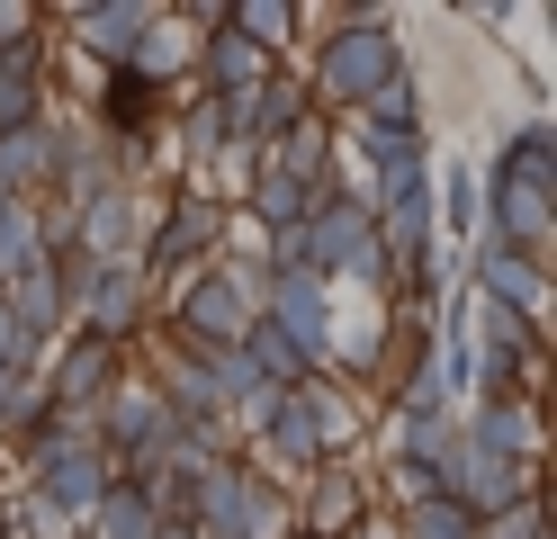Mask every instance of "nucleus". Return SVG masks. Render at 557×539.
Here are the masks:
<instances>
[{"label":"nucleus","instance_id":"obj_1","mask_svg":"<svg viewBox=\"0 0 557 539\" xmlns=\"http://www.w3.org/2000/svg\"><path fill=\"white\" fill-rule=\"evenodd\" d=\"M396 72H413V54H405V36H396L387 10H333L297 82H306V99H315V118H351L369 90L396 82Z\"/></svg>","mask_w":557,"mask_h":539},{"label":"nucleus","instance_id":"obj_2","mask_svg":"<svg viewBox=\"0 0 557 539\" xmlns=\"http://www.w3.org/2000/svg\"><path fill=\"white\" fill-rule=\"evenodd\" d=\"M225 225H234V207L198 198V189H162V216H153L145 252H135V270H145V287H153V315H162V297H171L189 270H207V261L225 252Z\"/></svg>","mask_w":557,"mask_h":539},{"label":"nucleus","instance_id":"obj_3","mask_svg":"<svg viewBox=\"0 0 557 539\" xmlns=\"http://www.w3.org/2000/svg\"><path fill=\"white\" fill-rule=\"evenodd\" d=\"M306 243H315V270L333 279V297L342 287H369L377 306H387V252H377V216L342 189H315V207H306Z\"/></svg>","mask_w":557,"mask_h":539},{"label":"nucleus","instance_id":"obj_4","mask_svg":"<svg viewBox=\"0 0 557 539\" xmlns=\"http://www.w3.org/2000/svg\"><path fill=\"white\" fill-rule=\"evenodd\" d=\"M288 513H297V539H342V530H360L377 513V486H369V467L324 458L315 477L288 486Z\"/></svg>","mask_w":557,"mask_h":539},{"label":"nucleus","instance_id":"obj_5","mask_svg":"<svg viewBox=\"0 0 557 539\" xmlns=\"http://www.w3.org/2000/svg\"><path fill=\"white\" fill-rule=\"evenodd\" d=\"M153 216H162V189H99V198L73 216V252H90L99 270H135Z\"/></svg>","mask_w":557,"mask_h":539},{"label":"nucleus","instance_id":"obj_6","mask_svg":"<svg viewBox=\"0 0 557 539\" xmlns=\"http://www.w3.org/2000/svg\"><path fill=\"white\" fill-rule=\"evenodd\" d=\"M459 287H468V297H485V306H504V315H521V323H540V315H548V252L468 243Z\"/></svg>","mask_w":557,"mask_h":539},{"label":"nucleus","instance_id":"obj_7","mask_svg":"<svg viewBox=\"0 0 557 539\" xmlns=\"http://www.w3.org/2000/svg\"><path fill=\"white\" fill-rule=\"evenodd\" d=\"M441 494L459 503L468 522H495V513H512V503H531L540 494V467H521V458H485V450H449L441 458Z\"/></svg>","mask_w":557,"mask_h":539},{"label":"nucleus","instance_id":"obj_8","mask_svg":"<svg viewBox=\"0 0 557 539\" xmlns=\"http://www.w3.org/2000/svg\"><path fill=\"white\" fill-rule=\"evenodd\" d=\"M126 369H135V359L109 351V342H90V333H63V342L37 359V378H46V395H54V414H99V395H109Z\"/></svg>","mask_w":557,"mask_h":539},{"label":"nucleus","instance_id":"obj_9","mask_svg":"<svg viewBox=\"0 0 557 539\" xmlns=\"http://www.w3.org/2000/svg\"><path fill=\"white\" fill-rule=\"evenodd\" d=\"M46 27H63L99 72H117L135 54V36L153 27V0H63V10H46Z\"/></svg>","mask_w":557,"mask_h":539},{"label":"nucleus","instance_id":"obj_10","mask_svg":"<svg viewBox=\"0 0 557 539\" xmlns=\"http://www.w3.org/2000/svg\"><path fill=\"white\" fill-rule=\"evenodd\" d=\"M73 333H90V342H109V351L135 359V342L153 333V287H145V270H99L90 306L73 315Z\"/></svg>","mask_w":557,"mask_h":539},{"label":"nucleus","instance_id":"obj_11","mask_svg":"<svg viewBox=\"0 0 557 539\" xmlns=\"http://www.w3.org/2000/svg\"><path fill=\"white\" fill-rule=\"evenodd\" d=\"M82 108H90V118H82L90 135L135 144V135H153V126L171 118V90H153L145 72H126V63H117V72H99V82H90V99H82Z\"/></svg>","mask_w":557,"mask_h":539},{"label":"nucleus","instance_id":"obj_12","mask_svg":"<svg viewBox=\"0 0 557 539\" xmlns=\"http://www.w3.org/2000/svg\"><path fill=\"white\" fill-rule=\"evenodd\" d=\"M63 135H73L63 108H46L37 126H10V135H0V189H10V198H46L54 189V162H63Z\"/></svg>","mask_w":557,"mask_h":539},{"label":"nucleus","instance_id":"obj_13","mask_svg":"<svg viewBox=\"0 0 557 539\" xmlns=\"http://www.w3.org/2000/svg\"><path fill=\"white\" fill-rule=\"evenodd\" d=\"M476 180H485V189H548V198H557V126H548V118L504 126L495 162H485Z\"/></svg>","mask_w":557,"mask_h":539},{"label":"nucleus","instance_id":"obj_14","mask_svg":"<svg viewBox=\"0 0 557 539\" xmlns=\"http://www.w3.org/2000/svg\"><path fill=\"white\" fill-rule=\"evenodd\" d=\"M432 225H441V252H468L485 234V180H476V162H441L432 171Z\"/></svg>","mask_w":557,"mask_h":539},{"label":"nucleus","instance_id":"obj_15","mask_svg":"<svg viewBox=\"0 0 557 539\" xmlns=\"http://www.w3.org/2000/svg\"><path fill=\"white\" fill-rule=\"evenodd\" d=\"M459 441L485 450V458L540 467V405H468V414H459Z\"/></svg>","mask_w":557,"mask_h":539},{"label":"nucleus","instance_id":"obj_16","mask_svg":"<svg viewBox=\"0 0 557 539\" xmlns=\"http://www.w3.org/2000/svg\"><path fill=\"white\" fill-rule=\"evenodd\" d=\"M189 63H198V27H189L181 10H153V27L135 36L126 72H145L153 90H181V82H189Z\"/></svg>","mask_w":557,"mask_h":539},{"label":"nucleus","instance_id":"obj_17","mask_svg":"<svg viewBox=\"0 0 557 539\" xmlns=\"http://www.w3.org/2000/svg\"><path fill=\"white\" fill-rule=\"evenodd\" d=\"M225 27H234V36H243V46H252V54L288 63V46H297L306 10H288V0H225Z\"/></svg>","mask_w":557,"mask_h":539},{"label":"nucleus","instance_id":"obj_18","mask_svg":"<svg viewBox=\"0 0 557 539\" xmlns=\"http://www.w3.org/2000/svg\"><path fill=\"white\" fill-rule=\"evenodd\" d=\"M46 270V198H10L0 207V287Z\"/></svg>","mask_w":557,"mask_h":539},{"label":"nucleus","instance_id":"obj_19","mask_svg":"<svg viewBox=\"0 0 557 539\" xmlns=\"http://www.w3.org/2000/svg\"><path fill=\"white\" fill-rule=\"evenodd\" d=\"M449 450H459V414H387V458L441 467Z\"/></svg>","mask_w":557,"mask_h":539},{"label":"nucleus","instance_id":"obj_20","mask_svg":"<svg viewBox=\"0 0 557 539\" xmlns=\"http://www.w3.org/2000/svg\"><path fill=\"white\" fill-rule=\"evenodd\" d=\"M54 431V395H46V378L27 369V378H10V405H0V441L10 450H37Z\"/></svg>","mask_w":557,"mask_h":539},{"label":"nucleus","instance_id":"obj_21","mask_svg":"<svg viewBox=\"0 0 557 539\" xmlns=\"http://www.w3.org/2000/svg\"><path fill=\"white\" fill-rule=\"evenodd\" d=\"M342 126V118H333ZM351 126H387V135H405V126H423V82L413 72H396L387 90H369L360 108H351Z\"/></svg>","mask_w":557,"mask_h":539},{"label":"nucleus","instance_id":"obj_22","mask_svg":"<svg viewBox=\"0 0 557 539\" xmlns=\"http://www.w3.org/2000/svg\"><path fill=\"white\" fill-rule=\"evenodd\" d=\"M387 522H396V539H476V522L449 494H423V503H405V513H387Z\"/></svg>","mask_w":557,"mask_h":539},{"label":"nucleus","instance_id":"obj_23","mask_svg":"<svg viewBox=\"0 0 557 539\" xmlns=\"http://www.w3.org/2000/svg\"><path fill=\"white\" fill-rule=\"evenodd\" d=\"M476 539H548L540 494H531V503H512V513H495V522H476Z\"/></svg>","mask_w":557,"mask_h":539},{"label":"nucleus","instance_id":"obj_24","mask_svg":"<svg viewBox=\"0 0 557 539\" xmlns=\"http://www.w3.org/2000/svg\"><path fill=\"white\" fill-rule=\"evenodd\" d=\"M342 539H396V522H387V513H369L360 530H342Z\"/></svg>","mask_w":557,"mask_h":539},{"label":"nucleus","instance_id":"obj_25","mask_svg":"<svg viewBox=\"0 0 557 539\" xmlns=\"http://www.w3.org/2000/svg\"><path fill=\"white\" fill-rule=\"evenodd\" d=\"M153 539H207V530H189V522H162V530H153Z\"/></svg>","mask_w":557,"mask_h":539},{"label":"nucleus","instance_id":"obj_26","mask_svg":"<svg viewBox=\"0 0 557 539\" xmlns=\"http://www.w3.org/2000/svg\"><path fill=\"white\" fill-rule=\"evenodd\" d=\"M0 207H10V189H0Z\"/></svg>","mask_w":557,"mask_h":539}]
</instances>
